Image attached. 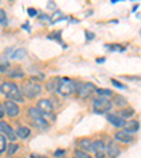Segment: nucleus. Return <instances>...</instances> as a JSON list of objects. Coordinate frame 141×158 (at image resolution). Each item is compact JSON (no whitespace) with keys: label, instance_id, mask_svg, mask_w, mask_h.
Masks as SVG:
<instances>
[{"label":"nucleus","instance_id":"28","mask_svg":"<svg viewBox=\"0 0 141 158\" xmlns=\"http://www.w3.org/2000/svg\"><path fill=\"white\" fill-rule=\"evenodd\" d=\"M105 48L106 49H109V51H118L120 49V45H117V44H106L105 45Z\"/></svg>","mask_w":141,"mask_h":158},{"label":"nucleus","instance_id":"4","mask_svg":"<svg viewBox=\"0 0 141 158\" xmlns=\"http://www.w3.org/2000/svg\"><path fill=\"white\" fill-rule=\"evenodd\" d=\"M21 93H23V96H26L28 99H34L43 93V88L38 82L31 81V82H26L21 86Z\"/></svg>","mask_w":141,"mask_h":158},{"label":"nucleus","instance_id":"11","mask_svg":"<svg viewBox=\"0 0 141 158\" xmlns=\"http://www.w3.org/2000/svg\"><path fill=\"white\" fill-rule=\"evenodd\" d=\"M106 118H107V122L110 123V124L117 127V128L126 127V123H127L124 118H122L117 113H107V114H106Z\"/></svg>","mask_w":141,"mask_h":158},{"label":"nucleus","instance_id":"7","mask_svg":"<svg viewBox=\"0 0 141 158\" xmlns=\"http://www.w3.org/2000/svg\"><path fill=\"white\" fill-rule=\"evenodd\" d=\"M92 151L93 158H106L107 152H106V143L103 140H95L92 144Z\"/></svg>","mask_w":141,"mask_h":158},{"label":"nucleus","instance_id":"19","mask_svg":"<svg viewBox=\"0 0 141 158\" xmlns=\"http://www.w3.org/2000/svg\"><path fill=\"white\" fill-rule=\"evenodd\" d=\"M7 76L10 78H24V72L21 71L20 68H16V69H7Z\"/></svg>","mask_w":141,"mask_h":158},{"label":"nucleus","instance_id":"18","mask_svg":"<svg viewBox=\"0 0 141 158\" xmlns=\"http://www.w3.org/2000/svg\"><path fill=\"white\" fill-rule=\"evenodd\" d=\"M58 79L59 78H54V79H51V81L47 82V85H45L47 92H49V93L56 92V88H58Z\"/></svg>","mask_w":141,"mask_h":158},{"label":"nucleus","instance_id":"3","mask_svg":"<svg viewBox=\"0 0 141 158\" xmlns=\"http://www.w3.org/2000/svg\"><path fill=\"white\" fill-rule=\"evenodd\" d=\"M92 107H93V112L97 113V114H106V113H110V110H112V107H113L112 99L97 96V98L93 99Z\"/></svg>","mask_w":141,"mask_h":158},{"label":"nucleus","instance_id":"25","mask_svg":"<svg viewBox=\"0 0 141 158\" xmlns=\"http://www.w3.org/2000/svg\"><path fill=\"white\" fill-rule=\"evenodd\" d=\"M17 150H19V144H16V143H10L7 145V154L9 155H13L14 152H17Z\"/></svg>","mask_w":141,"mask_h":158},{"label":"nucleus","instance_id":"13","mask_svg":"<svg viewBox=\"0 0 141 158\" xmlns=\"http://www.w3.org/2000/svg\"><path fill=\"white\" fill-rule=\"evenodd\" d=\"M112 103H113V106H117L118 109H124V107H127V99L124 98L123 95H113L112 96Z\"/></svg>","mask_w":141,"mask_h":158},{"label":"nucleus","instance_id":"33","mask_svg":"<svg viewBox=\"0 0 141 158\" xmlns=\"http://www.w3.org/2000/svg\"><path fill=\"white\" fill-rule=\"evenodd\" d=\"M54 155H55V157H64L65 151H64V150H56V151L54 152Z\"/></svg>","mask_w":141,"mask_h":158},{"label":"nucleus","instance_id":"23","mask_svg":"<svg viewBox=\"0 0 141 158\" xmlns=\"http://www.w3.org/2000/svg\"><path fill=\"white\" fill-rule=\"evenodd\" d=\"M7 138H6V135H3V134H0V154L2 152H4V151H7Z\"/></svg>","mask_w":141,"mask_h":158},{"label":"nucleus","instance_id":"29","mask_svg":"<svg viewBox=\"0 0 141 158\" xmlns=\"http://www.w3.org/2000/svg\"><path fill=\"white\" fill-rule=\"evenodd\" d=\"M110 82H112L113 86H116V88H118V89H126V85H123L122 82H117L116 79H110Z\"/></svg>","mask_w":141,"mask_h":158},{"label":"nucleus","instance_id":"9","mask_svg":"<svg viewBox=\"0 0 141 158\" xmlns=\"http://www.w3.org/2000/svg\"><path fill=\"white\" fill-rule=\"evenodd\" d=\"M3 105H4V110H6L7 116H10V117H16V116L20 114V107L16 102L7 99L6 102H3Z\"/></svg>","mask_w":141,"mask_h":158},{"label":"nucleus","instance_id":"15","mask_svg":"<svg viewBox=\"0 0 141 158\" xmlns=\"http://www.w3.org/2000/svg\"><path fill=\"white\" fill-rule=\"evenodd\" d=\"M124 130L126 131H128L130 134H133V133H135V131L140 130V123H138L137 120H130V122L126 123Z\"/></svg>","mask_w":141,"mask_h":158},{"label":"nucleus","instance_id":"34","mask_svg":"<svg viewBox=\"0 0 141 158\" xmlns=\"http://www.w3.org/2000/svg\"><path fill=\"white\" fill-rule=\"evenodd\" d=\"M30 158H48V157H45V155H39V154H31Z\"/></svg>","mask_w":141,"mask_h":158},{"label":"nucleus","instance_id":"5","mask_svg":"<svg viewBox=\"0 0 141 158\" xmlns=\"http://www.w3.org/2000/svg\"><path fill=\"white\" fill-rule=\"evenodd\" d=\"M96 86L92 82H76V95L81 99H88L92 93L96 92Z\"/></svg>","mask_w":141,"mask_h":158},{"label":"nucleus","instance_id":"36","mask_svg":"<svg viewBox=\"0 0 141 158\" xmlns=\"http://www.w3.org/2000/svg\"><path fill=\"white\" fill-rule=\"evenodd\" d=\"M23 27H24V28H26V30H28V31H30V26H27V23H26V24H24V26H23Z\"/></svg>","mask_w":141,"mask_h":158},{"label":"nucleus","instance_id":"39","mask_svg":"<svg viewBox=\"0 0 141 158\" xmlns=\"http://www.w3.org/2000/svg\"><path fill=\"white\" fill-rule=\"evenodd\" d=\"M140 33H141V31H140Z\"/></svg>","mask_w":141,"mask_h":158},{"label":"nucleus","instance_id":"20","mask_svg":"<svg viewBox=\"0 0 141 158\" xmlns=\"http://www.w3.org/2000/svg\"><path fill=\"white\" fill-rule=\"evenodd\" d=\"M96 95H97V96H100V98H109V99H110V98H112V96H113V92H112V90H110V89H102V88H97V89H96Z\"/></svg>","mask_w":141,"mask_h":158},{"label":"nucleus","instance_id":"37","mask_svg":"<svg viewBox=\"0 0 141 158\" xmlns=\"http://www.w3.org/2000/svg\"><path fill=\"white\" fill-rule=\"evenodd\" d=\"M7 158H11V157H7Z\"/></svg>","mask_w":141,"mask_h":158},{"label":"nucleus","instance_id":"27","mask_svg":"<svg viewBox=\"0 0 141 158\" xmlns=\"http://www.w3.org/2000/svg\"><path fill=\"white\" fill-rule=\"evenodd\" d=\"M64 17H62V13L61 11H55L54 13V16L51 17V23H55V21H58V20H62Z\"/></svg>","mask_w":141,"mask_h":158},{"label":"nucleus","instance_id":"12","mask_svg":"<svg viewBox=\"0 0 141 158\" xmlns=\"http://www.w3.org/2000/svg\"><path fill=\"white\" fill-rule=\"evenodd\" d=\"M106 152H107L109 158H117L120 155V147L117 145V143L113 140H109L106 143Z\"/></svg>","mask_w":141,"mask_h":158},{"label":"nucleus","instance_id":"31","mask_svg":"<svg viewBox=\"0 0 141 158\" xmlns=\"http://www.w3.org/2000/svg\"><path fill=\"white\" fill-rule=\"evenodd\" d=\"M27 13H28L31 17H34V16H37V10H35V9H33V7H30V9L27 10Z\"/></svg>","mask_w":141,"mask_h":158},{"label":"nucleus","instance_id":"22","mask_svg":"<svg viewBox=\"0 0 141 158\" xmlns=\"http://www.w3.org/2000/svg\"><path fill=\"white\" fill-rule=\"evenodd\" d=\"M27 114H28L30 118H37V117H41V116H44L37 107H28V109H27Z\"/></svg>","mask_w":141,"mask_h":158},{"label":"nucleus","instance_id":"21","mask_svg":"<svg viewBox=\"0 0 141 158\" xmlns=\"http://www.w3.org/2000/svg\"><path fill=\"white\" fill-rule=\"evenodd\" d=\"M27 56V51L24 48H17L16 51L13 52V55H11V58L13 59H24Z\"/></svg>","mask_w":141,"mask_h":158},{"label":"nucleus","instance_id":"38","mask_svg":"<svg viewBox=\"0 0 141 158\" xmlns=\"http://www.w3.org/2000/svg\"><path fill=\"white\" fill-rule=\"evenodd\" d=\"M0 72H2V69H0Z\"/></svg>","mask_w":141,"mask_h":158},{"label":"nucleus","instance_id":"24","mask_svg":"<svg viewBox=\"0 0 141 158\" xmlns=\"http://www.w3.org/2000/svg\"><path fill=\"white\" fill-rule=\"evenodd\" d=\"M73 157L75 158H93L89 152H83V151H81V150H75V151H73Z\"/></svg>","mask_w":141,"mask_h":158},{"label":"nucleus","instance_id":"10","mask_svg":"<svg viewBox=\"0 0 141 158\" xmlns=\"http://www.w3.org/2000/svg\"><path fill=\"white\" fill-rule=\"evenodd\" d=\"M114 140L118 143H123V144H130V143L134 141V137L126 130H117L114 133Z\"/></svg>","mask_w":141,"mask_h":158},{"label":"nucleus","instance_id":"32","mask_svg":"<svg viewBox=\"0 0 141 158\" xmlns=\"http://www.w3.org/2000/svg\"><path fill=\"white\" fill-rule=\"evenodd\" d=\"M85 34H86V38H88L89 41H90V40H93V37H95V34H93L92 31H88V30L85 31Z\"/></svg>","mask_w":141,"mask_h":158},{"label":"nucleus","instance_id":"30","mask_svg":"<svg viewBox=\"0 0 141 158\" xmlns=\"http://www.w3.org/2000/svg\"><path fill=\"white\" fill-rule=\"evenodd\" d=\"M4 114H6V110H4V105H3V103H0V120L4 117Z\"/></svg>","mask_w":141,"mask_h":158},{"label":"nucleus","instance_id":"2","mask_svg":"<svg viewBox=\"0 0 141 158\" xmlns=\"http://www.w3.org/2000/svg\"><path fill=\"white\" fill-rule=\"evenodd\" d=\"M76 92V81L71 78H59L58 79V88H56V93L62 98H68V96L73 95Z\"/></svg>","mask_w":141,"mask_h":158},{"label":"nucleus","instance_id":"1","mask_svg":"<svg viewBox=\"0 0 141 158\" xmlns=\"http://www.w3.org/2000/svg\"><path fill=\"white\" fill-rule=\"evenodd\" d=\"M0 92L3 93L9 100H13V102H16V103L17 102L21 103L24 100L21 89H20L14 82H3L0 85Z\"/></svg>","mask_w":141,"mask_h":158},{"label":"nucleus","instance_id":"17","mask_svg":"<svg viewBox=\"0 0 141 158\" xmlns=\"http://www.w3.org/2000/svg\"><path fill=\"white\" fill-rule=\"evenodd\" d=\"M117 114L120 116L122 118H124V120H126V118L133 117V114H134V109L130 107V106H127V107H124V109H120Z\"/></svg>","mask_w":141,"mask_h":158},{"label":"nucleus","instance_id":"26","mask_svg":"<svg viewBox=\"0 0 141 158\" xmlns=\"http://www.w3.org/2000/svg\"><path fill=\"white\" fill-rule=\"evenodd\" d=\"M0 26H7V16L3 9H0Z\"/></svg>","mask_w":141,"mask_h":158},{"label":"nucleus","instance_id":"35","mask_svg":"<svg viewBox=\"0 0 141 158\" xmlns=\"http://www.w3.org/2000/svg\"><path fill=\"white\" fill-rule=\"evenodd\" d=\"M48 9H55V3H48Z\"/></svg>","mask_w":141,"mask_h":158},{"label":"nucleus","instance_id":"6","mask_svg":"<svg viewBox=\"0 0 141 158\" xmlns=\"http://www.w3.org/2000/svg\"><path fill=\"white\" fill-rule=\"evenodd\" d=\"M37 109L43 113L45 118L49 117V118H52V120H55V116L52 114L54 103L51 99H39L38 102H37Z\"/></svg>","mask_w":141,"mask_h":158},{"label":"nucleus","instance_id":"14","mask_svg":"<svg viewBox=\"0 0 141 158\" xmlns=\"http://www.w3.org/2000/svg\"><path fill=\"white\" fill-rule=\"evenodd\" d=\"M92 144H93V141L90 138H82L78 143V150H81L83 152H90L92 151Z\"/></svg>","mask_w":141,"mask_h":158},{"label":"nucleus","instance_id":"8","mask_svg":"<svg viewBox=\"0 0 141 158\" xmlns=\"http://www.w3.org/2000/svg\"><path fill=\"white\" fill-rule=\"evenodd\" d=\"M0 134L6 135V138L7 140H10L11 143H14L17 140V133L10 127L9 123L3 122V120H0Z\"/></svg>","mask_w":141,"mask_h":158},{"label":"nucleus","instance_id":"16","mask_svg":"<svg viewBox=\"0 0 141 158\" xmlns=\"http://www.w3.org/2000/svg\"><path fill=\"white\" fill-rule=\"evenodd\" d=\"M17 133V137L23 138V140H26V138L30 137V134H31V130H30L28 127H26V126H19L16 130Z\"/></svg>","mask_w":141,"mask_h":158}]
</instances>
